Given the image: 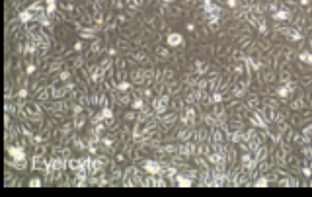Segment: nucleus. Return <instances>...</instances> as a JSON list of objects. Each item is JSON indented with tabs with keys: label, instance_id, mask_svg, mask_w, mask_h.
<instances>
[{
	"label": "nucleus",
	"instance_id": "obj_1",
	"mask_svg": "<svg viewBox=\"0 0 312 197\" xmlns=\"http://www.w3.org/2000/svg\"><path fill=\"white\" fill-rule=\"evenodd\" d=\"M170 102H172V96L168 92H164V94H158V96H155L151 100V106L155 108L156 115L160 117V115H164V113L170 111Z\"/></svg>",
	"mask_w": 312,
	"mask_h": 197
},
{
	"label": "nucleus",
	"instance_id": "obj_2",
	"mask_svg": "<svg viewBox=\"0 0 312 197\" xmlns=\"http://www.w3.org/2000/svg\"><path fill=\"white\" fill-rule=\"evenodd\" d=\"M141 168L145 174H153V176H164V166L160 160L156 158H143L141 160Z\"/></svg>",
	"mask_w": 312,
	"mask_h": 197
},
{
	"label": "nucleus",
	"instance_id": "obj_3",
	"mask_svg": "<svg viewBox=\"0 0 312 197\" xmlns=\"http://www.w3.org/2000/svg\"><path fill=\"white\" fill-rule=\"evenodd\" d=\"M49 162H51V156H45V154L35 153L31 156V170L33 172H49Z\"/></svg>",
	"mask_w": 312,
	"mask_h": 197
},
{
	"label": "nucleus",
	"instance_id": "obj_4",
	"mask_svg": "<svg viewBox=\"0 0 312 197\" xmlns=\"http://www.w3.org/2000/svg\"><path fill=\"white\" fill-rule=\"evenodd\" d=\"M179 121H181V125L195 127L197 125V108L195 106H187L183 111H179Z\"/></svg>",
	"mask_w": 312,
	"mask_h": 197
},
{
	"label": "nucleus",
	"instance_id": "obj_5",
	"mask_svg": "<svg viewBox=\"0 0 312 197\" xmlns=\"http://www.w3.org/2000/svg\"><path fill=\"white\" fill-rule=\"evenodd\" d=\"M297 88H299V84H297L295 80H291V82H287V84H279V88L275 90V96H277L281 102H285V100H289L291 94L297 92Z\"/></svg>",
	"mask_w": 312,
	"mask_h": 197
},
{
	"label": "nucleus",
	"instance_id": "obj_6",
	"mask_svg": "<svg viewBox=\"0 0 312 197\" xmlns=\"http://www.w3.org/2000/svg\"><path fill=\"white\" fill-rule=\"evenodd\" d=\"M179 121V113L178 111H168V113H164V115H160V125H162V129L164 131H170V129H174V125Z\"/></svg>",
	"mask_w": 312,
	"mask_h": 197
},
{
	"label": "nucleus",
	"instance_id": "obj_7",
	"mask_svg": "<svg viewBox=\"0 0 312 197\" xmlns=\"http://www.w3.org/2000/svg\"><path fill=\"white\" fill-rule=\"evenodd\" d=\"M6 166L14 168L16 172H25V170L31 166V160H29V158H20V160H16V158H12V156L8 154V156H6Z\"/></svg>",
	"mask_w": 312,
	"mask_h": 197
},
{
	"label": "nucleus",
	"instance_id": "obj_8",
	"mask_svg": "<svg viewBox=\"0 0 312 197\" xmlns=\"http://www.w3.org/2000/svg\"><path fill=\"white\" fill-rule=\"evenodd\" d=\"M6 153L10 154L12 158H16V160H20V158H27L25 147L20 145L18 141H16V143H8V145H6Z\"/></svg>",
	"mask_w": 312,
	"mask_h": 197
},
{
	"label": "nucleus",
	"instance_id": "obj_9",
	"mask_svg": "<svg viewBox=\"0 0 312 197\" xmlns=\"http://www.w3.org/2000/svg\"><path fill=\"white\" fill-rule=\"evenodd\" d=\"M166 45L172 47V49H181L185 45V37L181 33H178V31H172V33L166 35Z\"/></svg>",
	"mask_w": 312,
	"mask_h": 197
},
{
	"label": "nucleus",
	"instance_id": "obj_10",
	"mask_svg": "<svg viewBox=\"0 0 312 197\" xmlns=\"http://www.w3.org/2000/svg\"><path fill=\"white\" fill-rule=\"evenodd\" d=\"M33 100L41 102V104H47L49 100H53V92H51V86H41L35 94H33Z\"/></svg>",
	"mask_w": 312,
	"mask_h": 197
},
{
	"label": "nucleus",
	"instance_id": "obj_11",
	"mask_svg": "<svg viewBox=\"0 0 312 197\" xmlns=\"http://www.w3.org/2000/svg\"><path fill=\"white\" fill-rule=\"evenodd\" d=\"M271 18H273L275 22H291V20H293V12H291L287 6H281L275 14H271Z\"/></svg>",
	"mask_w": 312,
	"mask_h": 197
},
{
	"label": "nucleus",
	"instance_id": "obj_12",
	"mask_svg": "<svg viewBox=\"0 0 312 197\" xmlns=\"http://www.w3.org/2000/svg\"><path fill=\"white\" fill-rule=\"evenodd\" d=\"M96 35H98V27L94 25H84L80 31H78V37L80 39H96Z\"/></svg>",
	"mask_w": 312,
	"mask_h": 197
},
{
	"label": "nucleus",
	"instance_id": "obj_13",
	"mask_svg": "<svg viewBox=\"0 0 312 197\" xmlns=\"http://www.w3.org/2000/svg\"><path fill=\"white\" fill-rule=\"evenodd\" d=\"M129 76H131L133 86H145V68H135Z\"/></svg>",
	"mask_w": 312,
	"mask_h": 197
},
{
	"label": "nucleus",
	"instance_id": "obj_14",
	"mask_svg": "<svg viewBox=\"0 0 312 197\" xmlns=\"http://www.w3.org/2000/svg\"><path fill=\"white\" fill-rule=\"evenodd\" d=\"M18 18H20V22H22L23 25H29V23L37 22V16H35L33 12H29L27 8H25V10H22V12L18 14Z\"/></svg>",
	"mask_w": 312,
	"mask_h": 197
},
{
	"label": "nucleus",
	"instance_id": "obj_15",
	"mask_svg": "<svg viewBox=\"0 0 312 197\" xmlns=\"http://www.w3.org/2000/svg\"><path fill=\"white\" fill-rule=\"evenodd\" d=\"M176 184H178L179 188H191V186H195V180L189 178L187 174H183V172H179L176 176Z\"/></svg>",
	"mask_w": 312,
	"mask_h": 197
},
{
	"label": "nucleus",
	"instance_id": "obj_16",
	"mask_svg": "<svg viewBox=\"0 0 312 197\" xmlns=\"http://www.w3.org/2000/svg\"><path fill=\"white\" fill-rule=\"evenodd\" d=\"M193 70H195L199 76H207V74L211 72V68H209V65H207V61H201V59H197V61H195Z\"/></svg>",
	"mask_w": 312,
	"mask_h": 197
},
{
	"label": "nucleus",
	"instance_id": "obj_17",
	"mask_svg": "<svg viewBox=\"0 0 312 197\" xmlns=\"http://www.w3.org/2000/svg\"><path fill=\"white\" fill-rule=\"evenodd\" d=\"M113 65H115V61H112L110 57H106V59H102L100 61V65H98V68L104 72V74H108L110 70H113Z\"/></svg>",
	"mask_w": 312,
	"mask_h": 197
},
{
	"label": "nucleus",
	"instance_id": "obj_18",
	"mask_svg": "<svg viewBox=\"0 0 312 197\" xmlns=\"http://www.w3.org/2000/svg\"><path fill=\"white\" fill-rule=\"evenodd\" d=\"M137 119H139V111L133 110V108L123 113V123H135Z\"/></svg>",
	"mask_w": 312,
	"mask_h": 197
},
{
	"label": "nucleus",
	"instance_id": "obj_19",
	"mask_svg": "<svg viewBox=\"0 0 312 197\" xmlns=\"http://www.w3.org/2000/svg\"><path fill=\"white\" fill-rule=\"evenodd\" d=\"M100 145H102L104 149H113V147H115V137H113V135H102Z\"/></svg>",
	"mask_w": 312,
	"mask_h": 197
},
{
	"label": "nucleus",
	"instance_id": "obj_20",
	"mask_svg": "<svg viewBox=\"0 0 312 197\" xmlns=\"http://www.w3.org/2000/svg\"><path fill=\"white\" fill-rule=\"evenodd\" d=\"M110 106V98H108V94L106 92H98V110H102V108H108Z\"/></svg>",
	"mask_w": 312,
	"mask_h": 197
},
{
	"label": "nucleus",
	"instance_id": "obj_21",
	"mask_svg": "<svg viewBox=\"0 0 312 197\" xmlns=\"http://www.w3.org/2000/svg\"><path fill=\"white\" fill-rule=\"evenodd\" d=\"M303 37H305V35H303V29H301V27H297V25L291 27L289 41H303Z\"/></svg>",
	"mask_w": 312,
	"mask_h": 197
},
{
	"label": "nucleus",
	"instance_id": "obj_22",
	"mask_svg": "<svg viewBox=\"0 0 312 197\" xmlns=\"http://www.w3.org/2000/svg\"><path fill=\"white\" fill-rule=\"evenodd\" d=\"M297 59L301 61V63H305V65H311L312 66V51H301L299 55H297Z\"/></svg>",
	"mask_w": 312,
	"mask_h": 197
},
{
	"label": "nucleus",
	"instance_id": "obj_23",
	"mask_svg": "<svg viewBox=\"0 0 312 197\" xmlns=\"http://www.w3.org/2000/svg\"><path fill=\"white\" fill-rule=\"evenodd\" d=\"M269 184H271V180H269V176H266V174L258 176V178L254 180V186H256V188H268Z\"/></svg>",
	"mask_w": 312,
	"mask_h": 197
},
{
	"label": "nucleus",
	"instance_id": "obj_24",
	"mask_svg": "<svg viewBox=\"0 0 312 197\" xmlns=\"http://www.w3.org/2000/svg\"><path fill=\"white\" fill-rule=\"evenodd\" d=\"M131 59H133L135 63H151V61H149V57H147V53H145V51H141V49H139V51H135L133 55H131Z\"/></svg>",
	"mask_w": 312,
	"mask_h": 197
},
{
	"label": "nucleus",
	"instance_id": "obj_25",
	"mask_svg": "<svg viewBox=\"0 0 312 197\" xmlns=\"http://www.w3.org/2000/svg\"><path fill=\"white\" fill-rule=\"evenodd\" d=\"M63 68H65V63L57 57V59H53V61H51V65H49V72H61Z\"/></svg>",
	"mask_w": 312,
	"mask_h": 197
},
{
	"label": "nucleus",
	"instance_id": "obj_26",
	"mask_svg": "<svg viewBox=\"0 0 312 197\" xmlns=\"http://www.w3.org/2000/svg\"><path fill=\"white\" fill-rule=\"evenodd\" d=\"M129 108H133V110L141 111L147 108V102H145V98L143 96H139V98H133V102H131V106Z\"/></svg>",
	"mask_w": 312,
	"mask_h": 197
},
{
	"label": "nucleus",
	"instance_id": "obj_27",
	"mask_svg": "<svg viewBox=\"0 0 312 197\" xmlns=\"http://www.w3.org/2000/svg\"><path fill=\"white\" fill-rule=\"evenodd\" d=\"M156 55H158L160 59H164V61H168V59L172 57V53H170L168 47H156Z\"/></svg>",
	"mask_w": 312,
	"mask_h": 197
},
{
	"label": "nucleus",
	"instance_id": "obj_28",
	"mask_svg": "<svg viewBox=\"0 0 312 197\" xmlns=\"http://www.w3.org/2000/svg\"><path fill=\"white\" fill-rule=\"evenodd\" d=\"M133 88V82H129V80H121V82H115V90H119V92H129Z\"/></svg>",
	"mask_w": 312,
	"mask_h": 197
},
{
	"label": "nucleus",
	"instance_id": "obj_29",
	"mask_svg": "<svg viewBox=\"0 0 312 197\" xmlns=\"http://www.w3.org/2000/svg\"><path fill=\"white\" fill-rule=\"evenodd\" d=\"M57 78H59V80H61V82L65 84V82H68V80L72 78V72H70L68 68H63L61 72H57Z\"/></svg>",
	"mask_w": 312,
	"mask_h": 197
},
{
	"label": "nucleus",
	"instance_id": "obj_30",
	"mask_svg": "<svg viewBox=\"0 0 312 197\" xmlns=\"http://www.w3.org/2000/svg\"><path fill=\"white\" fill-rule=\"evenodd\" d=\"M102 51V43L98 41V39H92V45H90V51H88V57H92V55H98Z\"/></svg>",
	"mask_w": 312,
	"mask_h": 197
},
{
	"label": "nucleus",
	"instance_id": "obj_31",
	"mask_svg": "<svg viewBox=\"0 0 312 197\" xmlns=\"http://www.w3.org/2000/svg\"><path fill=\"white\" fill-rule=\"evenodd\" d=\"M213 113H215L217 119H224V117H226V108H223V106H215V108H213Z\"/></svg>",
	"mask_w": 312,
	"mask_h": 197
},
{
	"label": "nucleus",
	"instance_id": "obj_32",
	"mask_svg": "<svg viewBox=\"0 0 312 197\" xmlns=\"http://www.w3.org/2000/svg\"><path fill=\"white\" fill-rule=\"evenodd\" d=\"M43 184H45V180H41V178H29V180H27V186H29V188H41Z\"/></svg>",
	"mask_w": 312,
	"mask_h": 197
},
{
	"label": "nucleus",
	"instance_id": "obj_33",
	"mask_svg": "<svg viewBox=\"0 0 312 197\" xmlns=\"http://www.w3.org/2000/svg\"><path fill=\"white\" fill-rule=\"evenodd\" d=\"M275 78H277L275 70H266V74H264V82H266V84H271V82H275Z\"/></svg>",
	"mask_w": 312,
	"mask_h": 197
},
{
	"label": "nucleus",
	"instance_id": "obj_34",
	"mask_svg": "<svg viewBox=\"0 0 312 197\" xmlns=\"http://www.w3.org/2000/svg\"><path fill=\"white\" fill-rule=\"evenodd\" d=\"M70 63L74 65V68H84V66H86V59H84V57H74Z\"/></svg>",
	"mask_w": 312,
	"mask_h": 197
},
{
	"label": "nucleus",
	"instance_id": "obj_35",
	"mask_svg": "<svg viewBox=\"0 0 312 197\" xmlns=\"http://www.w3.org/2000/svg\"><path fill=\"white\" fill-rule=\"evenodd\" d=\"M141 96H143L145 100H153V98H155V92H153L151 88H141Z\"/></svg>",
	"mask_w": 312,
	"mask_h": 197
},
{
	"label": "nucleus",
	"instance_id": "obj_36",
	"mask_svg": "<svg viewBox=\"0 0 312 197\" xmlns=\"http://www.w3.org/2000/svg\"><path fill=\"white\" fill-rule=\"evenodd\" d=\"M37 72V63H27L25 65V74L27 76H31V74H35Z\"/></svg>",
	"mask_w": 312,
	"mask_h": 197
},
{
	"label": "nucleus",
	"instance_id": "obj_37",
	"mask_svg": "<svg viewBox=\"0 0 312 197\" xmlns=\"http://www.w3.org/2000/svg\"><path fill=\"white\" fill-rule=\"evenodd\" d=\"M279 8H281V6H279V2H277V0H269L268 10H269V12H271V14H275V12L279 10Z\"/></svg>",
	"mask_w": 312,
	"mask_h": 197
},
{
	"label": "nucleus",
	"instance_id": "obj_38",
	"mask_svg": "<svg viewBox=\"0 0 312 197\" xmlns=\"http://www.w3.org/2000/svg\"><path fill=\"white\" fill-rule=\"evenodd\" d=\"M301 174L305 176V178H312V166H309V164H305V166L301 168Z\"/></svg>",
	"mask_w": 312,
	"mask_h": 197
},
{
	"label": "nucleus",
	"instance_id": "obj_39",
	"mask_svg": "<svg viewBox=\"0 0 312 197\" xmlns=\"http://www.w3.org/2000/svg\"><path fill=\"white\" fill-rule=\"evenodd\" d=\"M258 31H260V35H268V33H269L268 23H266V22H262V23H260V25H258Z\"/></svg>",
	"mask_w": 312,
	"mask_h": 197
},
{
	"label": "nucleus",
	"instance_id": "obj_40",
	"mask_svg": "<svg viewBox=\"0 0 312 197\" xmlns=\"http://www.w3.org/2000/svg\"><path fill=\"white\" fill-rule=\"evenodd\" d=\"M127 63H129V61L117 59V61H115V68H117V70H125V66H127Z\"/></svg>",
	"mask_w": 312,
	"mask_h": 197
},
{
	"label": "nucleus",
	"instance_id": "obj_41",
	"mask_svg": "<svg viewBox=\"0 0 312 197\" xmlns=\"http://www.w3.org/2000/svg\"><path fill=\"white\" fill-rule=\"evenodd\" d=\"M72 51H74V53H82V51H84V43H82V41H76V43L72 45Z\"/></svg>",
	"mask_w": 312,
	"mask_h": 197
},
{
	"label": "nucleus",
	"instance_id": "obj_42",
	"mask_svg": "<svg viewBox=\"0 0 312 197\" xmlns=\"http://www.w3.org/2000/svg\"><path fill=\"white\" fill-rule=\"evenodd\" d=\"M226 6L228 8H238L240 6V0H226Z\"/></svg>",
	"mask_w": 312,
	"mask_h": 197
},
{
	"label": "nucleus",
	"instance_id": "obj_43",
	"mask_svg": "<svg viewBox=\"0 0 312 197\" xmlns=\"http://www.w3.org/2000/svg\"><path fill=\"white\" fill-rule=\"evenodd\" d=\"M303 133H305V135H311L312 137V121H309V123L303 127Z\"/></svg>",
	"mask_w": 312,
	"mask_h": 197
},
{
	"label": "nucleus",
	"instance_id": "obj_44",
	"mask_svg": "<svg viewBox=\"0 0 312 197\" xmlns=\"http://www.w3.org/2000/svg\"><path fill=\"white\" fill-rule=\"evenodd\" d=\"M125 22H127L125 14H117V23H125Z\"/></svg>",
	"mask_w": 312,
	"mask_h": 197
},
{
	"label": "nucleus",
	"instance_id": "obj_45",
	"mask_svg": "<svg viewBox=\"0 0 312 197\" xmlns=\"http://www.w3.org/2000/svg\"><path fill=\"white\" fill-rule=\"evenodd\" d=\"M106 53H108V57H115V55H117V49H108V51H106Z\"/></svg>",
	"mask_w": 312,
	"mask_h": 197
},
{
	"label": "nucleus",
	"instance_id": "obj_46",
	"mask_svg": "<svg viewBox=\"0 0 312 197\" xmlns=\"http://www.w3.org/2000/svg\"><path fill=\"white\" fill-rule=\"evenodd\" d=\"M178 0H162V4H168V6H174Z\"/></svg>",
	"mask_w": 312,
	"mask_h": 197
},
{
	"label": "nucleus",
	"instance_id": "obj_47",
	"mask_svg": "<svg viewBox=\"0 0 312 197\" xmlns=\"http://www.w3.org/2000/svg\"><path fill=\"white\" fill-rule=\"evenodd\" d=\"M187 31H195V23H187Z\"/></svg>",
	"mask_w": 312,
	"mask_h": 197
},
{
	"label": "nucleus",
	"instance_id": "obj_48",
	"mask_svg": "<svg viewBox=\"0 0 312 197\" xmlns=\"http://www.w3.org/2000/svg\"><path fill=\"white\" fill-rule=\"evenodd\" d=\"M299 4H301V6H309V4H311V0H299Z\"/></svg>",
	"mask_w": 312,
	"mask_h": 197
},
{
	"label": "nucleus",
	"instance_id": "obj_49",
	"mask_svg": "<svg viewBox=\"0 0 312 197\" xmlns=\"http://www.w3.org/2000/svg\"><path fill=\"white\" fill-rule=\"evenodd\" d=\"M287 4H289V6H297V4H299V0H287Z\"/></svg>",
	"mask_w": 312,
	"mask_h": 197
},
{
	"label": "nucleus",
	"instance_id": "obj_50",
	"mask_svg": "<svg viewBox=\"0 0 312 197\" xmlns=\"http://www.w3.org/2000/svg\"><path fill=\"white\" fill-rule=\"evenodd\" d=\"M45 4H57V0H43Z\"/></svg>",
	"mask_w": 312,
	"mask_h": 197
},
{
	"label": "nucleus",
	"instance_id": "obj_51",
	"mask_svg": "<svg viewBox=\"0 0 312 197\" xmlns=\"http://www.w3.org/2000/svg\"><path fill=\"white\" fill-rule=\"evenodd\" d=\"M311 100H312V96H311Z\"/></svg>",
	"mask_w": 312,
	"mask_h": 197
}]
</instances>
